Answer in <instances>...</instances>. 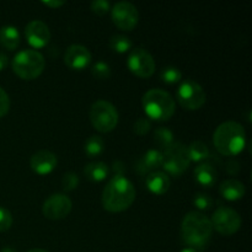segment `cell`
Here are the masks:
<instances>
[{
  "instance_id": "6da1fadb",
  "label": "cell",
  "mask_w": 252,
  "mask_h": 252,
  "mask_svg": "<svg viewBox=\"0 0 252 252\" xmlns=\"http://www.w3.org/2000/svg\"><path fill=\"white\" fill-rule=\"evenodd\" d=\"M135 189L123 175H116L102 192V206L110 213L125 212L134 203Z\"/></svg>"
},
{
  "instance_id": "7a4b0ae2",
  "label": "cell",
  "mask_w": 252,
  "mask_h": 252,
  "mask_svg": "<svg viewBox=\"0 0 252 252\" xmlns=\"http://www.w3.org/2000/svg\"><path fill=\"white\" fill-rule=\"evenodd\" d=\"M213 226L211 219L201 212H189L181 223V238L189 248L202 250L211 240Z\"/></svg>"
},
{
  "instance_id": "3957f363",
  "label": "cell",
  "mask_w": 252,
  "mask_h": 252,
  "mask_svg": "<svg viewBox=\"0 0 252 252\" xmlns=\"http://www.w3.org/2000/svg\"><path fill=\"white\" fill-rule=\"evenodd\" d=\"M216 149L224 157H235L245 148L246 133L243 126L234 121H228L217 127L213 134Z\"/></svg>"
},
{
  "instance_id": "277c9868",
  "label": "cell",
  "mask_w": 252,
  "mask_h": 252,
  "mask_svg": "<svg viewBox=\"0 0 252 252\" xmlns=\"http://www.w3.org/2000/svg\"><path fill=\"white\" fill-rule=\"evenodd\" d=\"M142 105L148 117L160 122L169 121L176 110L172 96L161 89H152L147 91L142 98Z\"/></svg>"
},
{
  "instance_id": "5b68a950",
  "label": "cell",
  "mask_w": 252,
  "mask_h": 252,
  "mask_svg": "<svg viewBox=\"0 0 252 252\" xmlns=\"http://www.w3.org/2000/svg\"><path fill=\"white\" fill-rule=\"evenodd\" d=\"M46 59L36 49L19 52L12 59V70L22 80H34L43 73Z\"/></svg>"
},
{
  "instance_id": "8992f818",
  "label": "cell",
  "mask_w": 252,
  "mask_h": 252,
  "mask_svg": "<svg viewBox=\"0 0 252 252\" xmlns=\"http://www.w3.org/2000/svg\"><path fill=\"white\" fill-rule=\"evenodd\" d=\"M90 121L94 128L98 132H112L118 123L117 108L108 101H96L90 108Z\"/></svg>"
},
{
  "instance_id": "52a82bcc",
  "label": "cell",
  "mask_w": 252,
  "mask_h": 252,
  "mask_svg": "<svg viewBox=\"0 0 252 252\" xmlns=\"http://www.w3.org/2000/svg\"><path fill=\"white\" fill-rule=\"evenodd\" d=\"M191 164L189 148L182 143L174 142L162 153V166L165 171L172 176H180L184 174Z\"/></svg>"
},
{
  "instance_id": "ba28073f",
  "label": "cell",
  "mask_w": 252,
  "mask_h": 252,
  "mask_svg": "<svg viewBox=\"0 0 252 252\" xmlns=\"http://www.w3.org/2000/svg\"><path fill=\"white\" fill-rule=\"evenodd\" d=\"M177 100L180 105L189 111L199 110L206 103V93L203 88L194 80L187 79L177 89Z\"/></svg>"
},
{
  "instance_id": "9c48e42d",
  "label": "cell",
  "mask_w": 252,
  "mask_h": 252,
  "mask_svg": "<svg viewBox=\"0 0 252 252\" xmlns=\"http://www.w3.org/2000/svg\"><path fill=\"white\" fill-rule=\"evenodd\" d=\"M213 229L224 236L234 235L241 226V218L236 211L229 207H219L211 219Z\"/></svg>"
},
{
  "instance_id": "30bf717a",
  "label": "cell",
  "mask_w": 252,
  "mask_h": 252,
  "mask_svg": "<svg viewBox=\"0 0 252 252\" xmlns=\"http://www.w3.org/2000/svg\"><path fill=\"white\" fill-rule=\"evenodd\" d=\"M128 69L135 76L148 79L154 74L155 61L152 54L144 48H134L130 52L127 61Z\"/></svg>"
},
{
  "instance_id": "8fae6325",
  "label": "cell",
  "mask_w": 252,
  "mask_h": 252,
  "mask_svg": "<svg viewBox=\"0 0 252 252\" xmlns=\"http://www.w3.org/2000/svg\"><path fill=\"white\" fill-rule=\"evenodd\" d=\"M112 21L122 31H132L139 21V12L137 7L128 1H120L111 10Z\"/></svg>"
},
{
  "instance_id": "7c38bea8",
  "label": "cell",
  "mask_w": 252,
  "mask_h": 252,
  "mask_svg": "<svg viewBox=\"0 0 252 252\" xmlns=\"http://www.w3.org/2000/svg\"><path fill=\"white\" fill-rule=\"evenodd\" d=\"M73 208L70 198L65 194L56 193L49 196L44 201L42 207V213L49 220H61L66 218Z\"/></svg>"
},
{
  "instance_id": "4fadbf2b",
  "label": "cell",
  "mask_w": 252,
  "mask_h": 252,
  "mask_svg": "<svg viewBox=\"0 0 252 252\" xmlns=\"http://www.w3.org/2000/svg\"><path fill=\"white\" fill-rule=\"evenodd\" d=\"M25 36L30 46L33 48H43L51 39V31L43 21L33 20L25 27Z\"/></svg>"
},
{
  "instance_id": "5bb4252c",
  "label": "cell",
  "mask_w": 252,
  "mask_h": 252,
  "mask_svg": "<svg viewBox=\"0 0 252 252\" xmlns=\"http://www.w3.org/2000/svg\"><path fill=\"white\" fill-rule=\"evenodd\" d=\"M91 59L93 57H91L90 51L80 44H73L68 47L64 54V63L73 70H83L88 68L91 63Z\"/></svg>"
},
{
  "instance_id": "9a60e30c",
  "label": "cell",
  "mask_w": 252,
  "mask_h": 252,
  "mask_svg": "<svg viewBox=\"0 0 252 252\" xmlns=\"http://www.w3.org/2000/svg\"><path fill=\"white\" fill-rule=\"evenodd\" d=\"M58 160L57 157L49 150H39L34 153L30 160L31 169L38 175H48L56 169Z\"/></svg>"
},
{
  "instance_id": "2e32d148",
  "label": "cell",
  "mask_w": 252,
  "mask_h": 252,
  "mask_svg": "<svg viewBox=\"0 0 252 252\" xmlns=\"http://www.w3.org/2000/svg\"><path fill=\"white\" fill-rule=\"evenodd\" d=\"M145 185L152 193L161 196L169 191L171 180H170L169 175L165 174V172L154 171L148 175L147 179H145Z\"/></svg>"
},
{
  "instance_id": "e0dca14e",
  "label": "cell",
  "mask_w": 252,
  "mask_h": 252,
  "mask_svg": "<svg viewBox=\"0 0 252 252\" xmlns=\"http://www.w3.org/2000/svg\"><path fill=\"white\" fill-rule=\"evenodd\" d=\"M219 192L226 201H239L245 196V186L238 180H225L219 187Z\"/></svg>"
},
{
  "instance_id": "ac0fdd59",
  "label": "cell",
  "mask_w": 252,
  "mask_h": 252,
  "mask_svg": "<svg viewBox=\"0 0 252 252\" xmlns=\"http://www.w3.org/2000/svg\"><path fill=\"white\" fill-rule=\"evenodd\" d=\"M194 179L198 182L201 186L209 187L213 186L217 181V177H218V174H217V170L214 169L212 165L209 164H201L194 169Z\"/></svg>"
},
{
  "instance_id": "d6986e66",
  "label": "cell",
  "mask_w": 252,
  "mask_h": 252,
  "mask_svg": "<svg viewBox=\"0 0 252 252\" xmlns=\"http://www.w3.org/2000/svg\"><path fill=\"white\" fill-rule=\"evenodd\" d=\"M160 166H162V153L157 149H150L140 160L138 170L140 174H147L150 170L159 169Z\"/></svg>"
},
{
  "instance_id": "ffe728a7",
  "label": "cell",
  "mask_w": 252,
  "mask_h": 252,
  "mask_svg": "<svg viewBox=\"0 0 252 252\" xmlns=\"http://www.w3.org/2000/svg\"><path fill=\"white\" fill-rule=\"evenodd\" d=\"M110 174V169L105 162L95 161L90 162L84 169V175L89 181L93 182H101L106 179Z\"/></svg>"
},
{
  "instance_id": "44dd1931",
  "label": "cell",
  "mask_w": 252,
  "mask_h": 252,
  "mask_svg": "<svg viewBox=\"0 0 252 252\" xmlns=\"http://www.w3.org/2000/svg\"><path fill=\"white\" fill-rule=\"evenodd\" d=\"M0 44L7 51H15L20 44V33L16 27L4 26L0 29Z\"/></svg>"
},
{
  "instance_id": "7402d4cb",
  "label": "cell",
  "mask_w": 252,
  "mask_h": 252,
  "mask_svg": "<svg viewBox=\"0 0 252 252\" xmlns=\"http://www.w3.org/2000/svg\"><path fill=\"white\" fill-rule=\"evenodd\" d=\"M187 148H189V154L191 161H203V160H206L209 157L208 147H207L206 143L201 142V140H194Z\"/></svg>"
},
{
  "instance_id": "603a6c76",
  "label": "cell",
  "mask_w": 252,
  "mask_h": 252,
  "mask_svg": "<svg viewBox=\"0 0 252 252\" xmlns=\"http://www.w3.org/2000/svg\"><path fill=\"white\" fill-rule=\"evenodd\" d=\"M103 149H105V142L100 135H93V137L88 138L85 145H84V150L89 158L98 157L102 154Z\"/></svg>"
},
{
  "instance_id": "cb8c5ba5",
  "label": "cell",
  "mask_w": 252,
  "mask_h": 252,
  "mask_svg": "<svg viewBox=\"0 0 252 252\" xmlns=\"http://www.w3.org/2000/svg\"><path fill=\"white\" fill-rule=\"evenodd\" d=\"M154 142L161 149H166L174 143V133L166 127H159L154 130Z\"/></svg>"
},
{
  "instance_id": "d4e9b609",
  "label": "cell",
  "mask_w": 252,
  "mask_h": 252,
  "mask_svg": "<svg viewBox=\"0 0 252 252\" xmlns=\"http://www.w3.org/2000/svg\"><path fill=\"white\" fill-rule=\"evenodd\" d=\"M110 47L117 53H126L132 48V41L122 34H116L110 39Z\"/></svg>"
},
{
  "instance_id": "484cf974",
  "label": "cell",
  "mask_w": 252,
  "mask_h": 252,
  "mask_svg": "<svg viewBox=\"0 0 252 252\" xmlns=\"http://www.w3.org/2000/svg\"><path fill=\"white\" fill-rule=\"evenodd\" d=\"M182 73L176 66H166L160 73V79L166 84H176L181 80Z\"/></svg>"
},
{
  "instance_id": "4316f807",
  "label": "cell",
  "mask_w": 252,
  "mask_h": 252,
  "mask_svg": "<svg viewBox=\"0 0 252 252\" xmlns=\"http://www.w3.org/2000/svg\"><path fill=\"white\" fill-rule=\"evenodd\" d=\"M91 73L98 80H106L111 76V68L105 62H97V63L94 64Z\"/></svg>"
},
{
  "instance_id": "83f0119b",
  "label": "cell",
  "mask_w": 252,
  "mask_h": 252,
  "mask_svg": "<svg viewBox=\"0 0 252 252\" xmlns=\"http://www.w3.org/2000/svg\"><path fill=\"white\" fill-rule=\"evenodd\" d=\"M79 176L74 172H68L63 176L62 179V187H63L64 191L66 192H70L74 191L75 189H78L79 186Z\"/></svg>"
},
{
  "instance_id": "f1b7e54d",
  "label": "cell",
  "mask_w": 252,
  "mask_h": 252,
  "mask_svg": "<svg viewBox=\"0 0 252 252\" xmlns=\"http://www.w3.org/2000/svg\"><path fill=\"white\" fill-rule=\"evenodd\" d=\"M150 128L152 123L147 117H139L133 126V130L137 135H147L150 132Z\"/></svg>"
},
{
  "instance_id": "f546056e",
  "label": "cell",
  "mask_w": 252,
  "mask_h": 252,
  "mask_svg": "<svg viewBox=\"0 0 252 252\" xmlns=\"http://www.w3.org/2000/svg\"><path fill=\"white\" fill-rule=\"evenodd\" d=\"M193 204L199 209V211H208L213 206V199L211 196L206 193H198L193 198Z\"/></svg>"
},
{
  "instance_id": "4dcf8cb0",
  "label": "cell",
  "mask_w": 252,
  "mask_h": 252,
  "mask_svg": "<svg viewBox=\"0 0 252 252\" xmlns=\"http://www.w3.org/2000/svg\"><path fill=\"white\" fill-rule=\"evenodd\" d=\"M12 225V216L7 209L0 207V233L7 231Z\"/></svg>"
},
{
  "instance_id": "1f68e13d",
  "label": "cell",
  "mask_w": 252,
  "mask_h": 252,
  "mask_svg": "<svg viewBox=\"0 0 252 252\" xmlns=\"http://www.w3.org/2000/svg\"><path fill=\"white\" fill-rule=\"evenodd\" d=\"M91 10H93L94 14L103 16L111 10V5L106 0H95V1L91 2Z\"/></svg>"
},
{
  "instance_id": "d6a6232c",
  "label": "cell",
  "mask_w": 252,
  "mask_h": 252,
  "mask_svg": "<svg viewBox=\"0 0 252 252\" xmlns=\"http://www.w3.org/2000/svg\"><path fill=\"white\" fill-rule=\"evenodd\" d=\"M10 110V98L6 91L0 86V118L4 117Z\"/></svg>"
},
{
  "instance_id": "836d02e7",
  "label": "cell",
  "mask_w": 252,
  "mask_h": 252,
  "mask_svg": "<svg viewBox=\"0 0 252 252\" xmlns=\"http://www.w3.org/2000/svg\"><path fill=\"white\" fill-rule=\"evenodd\" d=\"M226 171H228V174L230 175H236L239 172V170H240V165H239V162L236 161V160H229L228 162H226Z\"/></svg>"
},
{
  "instance_id": "e575fe53",
  "label": "cell",
  "mask_w": 252,
  "mask_h": 252,
  "mask_svg": "<svg viewBox=\"0 0 252 252\" xmlns=\"http://www.w3.org/2000/svg\"><path fill=\"white\" fill-rule=\"evenodd\" d=\"M42 4L46 6L51 7V9H58V7L65 5V1H58V0H53V1H42Z\"/></svg>"
},
{
  "instance_id": "d590c367",
  "label": "cell",
  "mask_w": 252,
  "mask_h": 252,
  "mask_svg": "<svg viewBox=\"0 0 252 252\" xmlns=\"http://www.w3.org/2000/svg\"><path fill=\"white\" fill-rule=\"evenodd\" d=\"M7 63H9V58H7L6 54L0 51V71H2L6 68Z\"/></svg>"
},
{
  "instance_id": "8d00e7d4",
  "label": "cell",
  "mask_w": 252,
  "mask_h": 252,
  "mask_svg": "<svg viewBox=\"0 0 252 252\" xmlns=\"http://www.w3.org/2000/svg\"><path fill=\"white\" fill-rule=\"evenodd\" d=\"M0 252H17V251L15 250V249H12V248H9V246H6V248L1 249V251H0Z\"/></svg>"
},
{
  "instance_id": "74e56055",
  "label": "cell",
  "mask_w": 252,
  "mask_h": 252,
  "mask_svg": "<svg viewBox=\"0 0 252 252\" xmlns=\"http://www.w3.org/2000/svg\"><path fill=\"white\" fill-rule=\"evenodd\" d=\"M180 252H199V251H198V250H196V249L186 248V249H184V250H181Z\"/></svg>"
},
{
  "instance_id": "f35d334b",
  "label": "cell",
  "mask_w": 252,
  "mask_h": 252,
  "mask_svg": "<svg viewBox=\"0 0 252 252\" xmlns=\"http://www.w3.org/2000/svg\"><path fill=\"white\" fill-rule=\"evenodd\" d=\"M29 252H48V251L42 250V249H33V250H30Z\"/></svg>"
}]
</instances>
